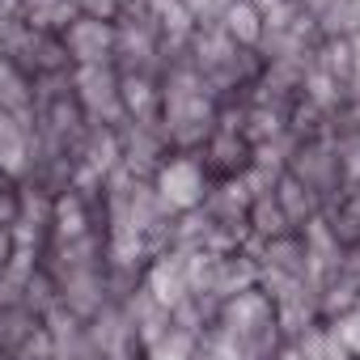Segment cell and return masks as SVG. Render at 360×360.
I'll use <instances>...</instances> for the list:
<instances>
[{
  "mask_svg": "<svg viewBox=\"0 0 360 360\" xmlns=\"http://www.w3.org/2000/svg\"><path fill=\"white\" fill-rule=\"evenodd\" d=\"M191 187H195V174H191L187 165H178V169L165 174V195H174L178 204H191V195H195Z\"/></svg>",
  "mask_w": 360,
  "mask_h": 360,
  "instance_id": "cell-1",
  "label": "cell"
}]
</instances>
